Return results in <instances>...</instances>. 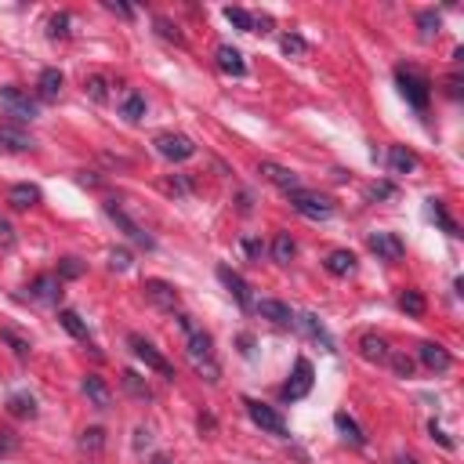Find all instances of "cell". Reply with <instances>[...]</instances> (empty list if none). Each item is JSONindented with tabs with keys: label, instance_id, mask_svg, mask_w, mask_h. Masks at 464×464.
Listing matches in <instances>:
<instances>
[{
	"label": "cell",
	"instance_id": "obj_1",
	"mask_svg": "<svg viewBox=\"0 0 464 464\" xmlns=\"http://www.w3.org/2000/svg\"><path fill=\"white\" fill-rule=\"evenodd\" d=\"M396 80H399V91H403V98L410 102L414 109H428V102H432V80L424 77L421 69H414V66H399L396 69Z\"/></svg>",
	"mask_w": 464,
	"mask_h": 464
},
{
	"label": "cell",
	"instance_id": "obj_2",
	"mask_svg": "<svg viewBox=\"0 0 464 464\" xmlns=\"http://www.w3.org/2000/svg\"><path fill=\"white\" fill-rule=\"evenodd\" d=\"M156 153L163 156V160H171V163H185V160H193L196 156V142L189 138V135H178V131H163V135H156Z\"/></svg>",
	"mask_w": 464,
	"mask_h": 464
},
{
	"label": "cell",
	"instance_id": "obj_3",
	"mask_svg": "<svg viewBox=\"0 0 464 464\" xmlns=\"http://www.w3.org/2000/svg\"><path fill=\"white\" fill-rule=\"evenodd\" d=\"M287 200H290V207L298 211L301 218H308V221H327V218L334 214V203H330L327 196H320V193L298 189V193H290Z\"/></svg>",
	"mask_w": 464,
	"mask_h": 464
},
{
	"label": "cell",
	"instance_id": "obj_4",
	"mask_svg": "<svg viewBox=\"0 0 464 464\" xmlns=\"http://www.w3.org/2000/svg\"><path fill=\"white\" fill-rule=\"evenodd\" d=\"M0 109H4L8 117H15V120H36V102L26 95L22 87H15V84H8V87H0Z\"/></svg>",
	"mask_w": 464,
	"mask_h": 464
},
{
	"label": "cell",
	"instance_id": "obj_5",
	"mask_svg": "<svg viewBox=\"0 0 464 464\" xmlns=\"http://www.w3.org/2000/svg\"><path fill=\"white\" fill-rule=\"evenodd\" d=\"M312 381H315V374H312V363H308L305 356H298L290 381L283 384V403H298V399H305V396L312 392Z\"/></svg>",
	"mask_w": 464,
	"mask_h": 464
},
{
	"label": "cell",
	"instance_id": "obj_6",
	"mask_svg": "<svg viewBox=\"0 0 464 464\" xmlns=\"http://www.w3.org/2000/svg\"><path fill=\"white\" fill-rule=\"evenodd\" d=\"M105 214L117 221L120 232H124L127 239H131V244H138V247H145V250H153V247H156V239H153L149 232H142L138 221H131V218L124 214V207H117V200H105Z\"/></svg>",
	"mask_w": 464,
	"mask_h": 464
},
{
	"label": "cell",
	"instance_id": "obj_7",
	"mask_svg": "<svg viewBox=\"0 0 464 464\" xmlns=\"http://www.w3.org/2000/svg\"><path fill=\"white\" fill-rule=\"evenodd\" d=\"M127 345H131L135 348V356L145 363V366H149V370H156V374H163L167 381H174V366L171 363H167L163 356H160V352L149 345V341H145L142 338V334H127Z\"/></svg>",
	"mask_w": 464,
	"mask_h": 464
},
{
	"label": "cell",
	"instance_id": "obj_8",
	"mask_svg": "<svg viewBox=\"0 0 464 464\" xmlns=\"http://www.w3.org/2000/svg\"><path fill=\"white\" fill-rule=\"evenodd\" d=\"M244 406H247V414H250V421L257 424L262 432H272V435H280V439H287V421L272 410V406H265V403H257V399H244Z\"/></svg>",
	"mask_w": 464,
	"mask_h": 464
},
{
	"label": "cell",
	"instance_id": "obj_9",
	"mask_svg": "<svg viewBox=\"0 0 464 464\" xmlns=\"http://www.w3.org/2000/svg\"><path fill=\"white\" fill-rule=\"evenodd\" d=\"M29 298L40 301V305H59V298H62V280H59V272L36 276V280L29 283Z\"/></svg>",
	"mask_w": 464,
	"mask_h": 464
},
{
	"label": "cell",
	"instance_id": "obj_10",
	"mask_svg": "<svg viewBox=\"0 0 464 464\" xmlns=\"http://www.w3.org/2000/svg\"><path fill=\"white\" fill-rule=\"evenodd\" d=\"M218 280L225 283V290L236 298V305L239 308H254V298H250V283L239 276L236 269H229V265H218Z\"/></svg>",
	"mask_w": 464,
	"mask_h": 464
},
{
	"label": "cell",
	"instance_id": "obj_11",
	"mask_svg": "<svg viewBox=\"0 0 464 464\" xmlns=\"http://www.w3.org/2000/svg\"><path fill=\"white\" fill-rule=\"evenodd\" d=\"M417 359H421L424 366H428V370H432V374H447V370L454 366V359H450V352H447V348H442L439 341H421V345H417Z\"/></svg>",
	"mask_w": 464,
	"mask_h": 464
},
{
	"label": "cell",
	"instance_id": "obj_12",
	"mask_svg": "<svg viewBox=\"0 0 464 464\" xmlns=\"http://www.w3.org/2000/svg\"><path fill=\"white\" fill-rule=\"evenodd\" d=\"M142 290H145V298H149L156 308H163V312H174L178 308V290H174V283H167V280H145Z\"/></svg>",
	"mask_w": 464,
	"mask_h": 464
},
{
	"label": "cell",
	"instance_id": "obj_13",
	"mask_svg": "<svg viewBox=\"0 0 464 464\" xmlns=\"http://www.w3.org/2000/svg\"><path fill=\"white\" fill-rule=\"evenodd\" d=\"M370 250H374L381 262H399V257L406 254L403 239L396 232H370Z\"/></svg>",
	"mask_w": 464,
	"mask_h": 464
},
{
	"label": "cell",
	"instance_id": "obj_14",
	"mask_svg": "<svg viewBox=\"0 0 464 464\" xmlns=\"http://www.w3.org/2000/svg\"><path fill=\"white\" fill-rule=\"evenodd\" d=\"M262 178H269V181L276 185V189H283L287 196L301 189V181H298V174H294V171H290V167H280V163H272V160H262Z\"/></svg>",
	"mask_w": 464,
	"mask_h": 464
},
{
	"label": "cell",
	"instance_id": "obj_15",
	"mask_svg": "<svg viewBox=\"0 0 464 464\" xmlns=\"http://www.w3.org/2000/svg\"><path fill=\"white\" fill-rule=\"evenodd\" d=\"M294 323H298L305 334H308V338L315 341V345H320L323 352H338V345H334V338H330V330L320 323V320H315V315L312 312H301V315H294Z\"/></svg>",
	"mask_w": 464,
	"mask_h": 464
},
{
	"label": "cell",
	"instance_id": "obj_16",
	"mask_svg": "<svg viewBox=\"0 0 464 464\" xmlns=\"http://www.w3.org/2000/svg\"><path fill=\"white\" fill-rule=\"evenodd\" d=\"M80 388H84V396L91 399V406H95V410H109V406H113V392H109V384H105L98 374H87V377L80 381Z\"/></svg>",
	"mask_w": 464,
	"mask_h": 464
},
{
	"label": "cell",
	"instance_id": "obj_17",
	"mask_svg": "<svg viewBox=\"0 0 464 464\" xmlns=\"http://www.w3.org/2000/svg\"><path fill=\"white\" fill-rule=\"evenodd\" d=\"M254 312L262 315V320L276 323V327H290V323H294V312H290L283 301H276V298H262V301H254Z\"/></svg>",
	"mask_w": 464,
	"mask_h": 464
},
{
	"label": "cell",
	"instance_id": "obj_18",
	"mask_svg": "<svg viewBox=\"0 0 464 464\" xmlns=\"http://www.w3.org/2000/svg\"><path fill=\"white\" fill-rule=\"evenodd\" d=\"M359 356L366 363H388L392 348H388V341L381 338V334H363V338H359Z\"/></svg>",
	"mask_w": 464,
	"mask_h": 464
},
{
	"label": "cell",
	"instance_id": "obj_19",
	"mask_svg": "<svg viewBox=\"0 0 464 464\" xmlns=\"http://www.w3.org/2000/svg\"><path fill=\"white\" fill-rule=\"evenodd\" d=\"M185 352H189V359L196 363V359H211L214 356V338L207 330H193V334H185Z\"/></svg>",
	"mask_w": 464,
	"mask_h": 464
},
{
	"label": "cell",
	"instance_id": "obj_20",
	"mask_svg": "<svg viewBox=\"0 0 464 464\" xmlns=\"http://www.w3.org/2000/svg\"><path fill=\"white\" fill-rule=\"evenodd\" d=\"M33 138L18 127H0V153H29L33 149Z\"/></svg>",
	"mask_w": 464,
	"mask_h": 464
},
{
	"label": "cell",
	"instance_id": "obj_21",
	"mask_svg": "<svg viewBox=\"0 0 464 464\" xmlns=\"http://www.w3.org/2000/svg\"><path fill=\"white\" fill-rule=\"evenodd\" d=\"M8 203H11L15 211H29V207H36V203H40V189H36V185H29V181L11 185V189H8Z\"/></svg>",
	"mask_w": 464,
	"mask_h": 464
},
{
	"label": "cell",
	"instance_id": "obj_22",
	"mask_svg": "<svg viewBox=\"0 0 464 464\" xmlns=\"http://www.w3.org/2000/svg\"><path fill=\"white\" fill-rule=\"evenodd\" d=\"M218 69L229 73V77H244V73H247V62H244V54H239L232 44H221V47H218Z\"/></svg>",
	"mask_w": 464,
	"mask_h": 464
},
{
	"label": "cell",
	"instance_id": "obj_23",
	"mask_svg": "<svg viewBox=\"0 0 464 464\" xmlns=\"http://www.w3.org/2000/svg\"><path fill=\"white\" fill-rule=\"evenodd\" d=\"M388 167H392V174H414L417 153H410L406 145H392V149H388Z\"/></svg>",
	"mask_w": 464,
	"mask_h": 464
},
{
	"label": "cell",
	"instance_id": "obj_24",
	"mask_svg": "<svg viewBox=\"0 0 464 464\" xmlns=\"http://www.w3.org/2000/svg\"><path fill=\"white\" fill-rule=\"evenodd\" d=\"M62 84H66L62 69H44L40 80H36V95H40L44 102H54V98H59V91H62Z\"/></svg>",
	"mask_w": 464,
	"mask_h": 464
},
{
	"label": "cell",
	"instance_id": "obj_25",
	"mask_svg": "<svg viewBox=\"0 0 464 464\" xmlns=\"http://www.w3.org/2000/svg\"><path fill=\"white\" fill-rule=\"evenodd\" d=\"M323 269L330 276H352V272H356V254H352V250H330Z\"/></svg>",
	"mask_w": 464,
	"mask_h": 464
},
{
	"label": "cell",
	"instance_id": "obj_26",
	"mask_svg": "<svg viewBox=\"0 0 464 464\" xmlns=\"http://www.w3.org/2000/svg\"><path fill=\"white\" fill-rule=\"evenodd\" d=\"M334 428H338L348 442H352V447H366V435H363V428H359V424L356 421H352L345 410L341 414H334Z\"/></svg>",
	"mask_w": 464,
	"mask_h": 464
},
{
	"label": "cell",
	"instance_id": "obj_27",
	"mask_svg": "<svg viewBox=\"0 0 464 464\" xmlns=\"http://www.w3.org/2000/svg\"><path fill=\"white\" fill-rule=\"evenodd\" d=\"M399 308H403L406 315H414V320H421V315L428 312V301H424V294H421V290L406 287V290L399 294Z\"/></svg>",
	"mask_w": 464,
	"mask_h": 464
},
{
	"label": "cell",
	"instance_id": "obj_28",
	"mask_svg": "<svg viewBox=\"0 0 464 464\" xmlns=\"http://www.w3.org/2000/svg\"><path fill=\"white\" fill-rule=\"evenodd\" d=\"M8 414H11V417H18V421L36 417V399H33V396H26V392H15V396L8 399Z\"/></svg>",
	"mask_w": 464,
	"mask_h": 464
},
{
	"label": "cell",
	"instance_id": "obj_29",
	"mask_svg": "<svg viewBox=\"0 0 464 464\" xmlns=\"http://www.w3.org/2000/svg\"><path fill=\"white\" fill-rule=\"evenodd\" d=\"M120 117H124L127 124H138V120L145 117V98L138 95V91H127V95H124V102H120Z\"/></svg>",
	"mask_w": 464,
	"mask_h": 464
},
{
	"label": "cell",
	"instance_id": "obj_30",
	"mask_svg": "<svg viewBox=\"0 0 464 464\" xmlns=\"http://www.w3.org/2000/svg\"><path fill=\"white\" fill-rule=\"evenodd\" d=\"M294 254H298V244H294V236H290V232H276V239H272V257H276V262L287 265Z\"/></svg>",
	"mask_w": 464,
	"mask_h": 464
},
{
	"label": "cell",
	"instance_id": "obj_31",
	"mask_svg": "<svg viewBox=\"0 0 464 464\" xmlns=\"http://www.w3.org/2000/svg\"><path fill=\"white\" fill-rule=\"evenodd\" d=\"M124 388L131 392L135 399H142V403H149L153 399V388H149V381L145 377H138L135 370H124Z\"/></svg>",
	"mask_w": 464,
	"mask_h": 464
},
{
	"label": "cell",
	"instance_id": "obj_32",
	"mask_svg": "<svg viewBox=\"0 0 464 464\" xmlns=\"http://www.w3.org/2000/svg\"><path fill=\"white\" fill-rule=\"evenodd\" d=\"M0 341H4L18 359H29V352H33L29 338H22V334H15V330H8V327H4V330H0Z\"/></svg>",
	"mask_w": 464,
	"mask_h": 464
},
{
	"label": "cell",
	"instance_id": "obj_33",
	"mask_svg": "<svg viewBox=\"0 0 464 464\" xmlns=\"http://www.w3.org/2000/svg\"><path fill=\"white\" fill-rule=\"evenodd\" d=\"M80 450L84 454H102L105 450V428H98V424L95 428H84L80 432Z\"/></svg>",
	"mask_w": 464,
	"mask_h": 464
},
{
	"label": "cell",
	"instance_id": "obj_34",
	"mask_svg": "<svg viewBox=\"0 0 464 464\" xmlns=\"http://www.w3.org/2000/svg\"><path fill=\"white\" fill-rule=\"evenodd\" d=\"M59 323H62V327L73 334V338L87 341V323H84V320H80V315L73 312V308H62V312H59Z\"/></svg>",
	"mask_w": 464,
	"mask_h": 464
},
{
	"label": "cell",
	"instance_id": "obj_35",
	"mask_svg": "<svg viewBox=\"0 0 464 464\" xmlns=\"http://www.w3.org/2000/svg\"><path fill=\"white\" fill-rule=\"evenodd\" d=\"M428 214H432V218H435V221H439V225H442V229H447L450 236H461V229H457V221H454V218L447 214V207H442V200H435V196L428 200Z\"/></svg>",
	"mask_w": 464,
	"mask_h": 464
},
{
	"label": "cell",
	"instance_id": "obj_36",
	"mask_svg": "<svg viewBox=\"0 0 464 464\" xmlns=\"http://www.w3.org/2000/svg\"><path fill=\"white\" fill-rule=\"evenodd\" d=\"M84 91L91 95V102H98V105H102V102L109 98V80L102 77V73H95V77H87V80H84Z\"/></svg>",
	"mask_w": 464,
	"mask_h": 464
},
{
	"label": "cell",
	"instance_id": "obj_37",
	"mask_svg": "<svg viewBox=\"0 0 464 464\" xmlns=\"http://www.w3.org/2000/svg\"><path fill=\"white\" fill-rule=\"evenodd\" d=\"M417 26H421V36H424V40H432V36L439 33V26H442V18H439V11H421L417 15Z\"/></svg>",
	"mask_w": 464,
	"mask_h": 464
},
{
	"label": "cell",
	"instance_id": "obj_38",
	"mask_svg": "<svg viewBox=\"0 0 464 464\" xmlns=\"http://www.w3.org/2000/svg\"><path fill=\"white\" fill-rule=\"evenodd\" d=\"M87 272V265L80 262V257H62L59 262V280L66 283V280H80V276Z\"/></svg>",
	"mask_w": 464,
	"mask_h": 464
},
{
	"label": "cell",
	"instance_id": "obj_39",
	"mask_svg": "<svg viewBox=\"0 0 464 464\" xmlns=\"http://www.w3.org/2000/svg\"><path fill=\"white\" fill-rule=\"evenodd\" d=\"M69 22H73V15H69V11L54 15L51 22H47V36H51V40H66V36H69Z\"/></svg>",
	"mask_w": 464,
	"mask_h": 464
},
{
	"label": "cell",
	"instance_id": "obj_40",
	"mask_svg": "<svg viewBox=\"0 0 464 464\" xmlns=\"http://www.w3.org/2000/svg\"><path fill=\"white\" fill-rule=\"evenodd\" d=\"M153 26H156V33L163 36V40H174V44H185V36H181V29H178V26H174V22H171V18H167V15H156V22H153Z\"/></svg>",
	"mask_w": 464,
	"mask_h": 464
},
{
	"label": "cell",
	"instance_id": "obj_41",
	"mask_svg": "<svg viewBox=\"0 0 464 464\" xmlns=\"http://www.w3.org/2000/svg\"><path fill=\"white\" fill-rule=\"evenodd\" d=\"M388 366L396 370V377H414V359L406 356V352H392V356H388Z\"/></svg>",
	"mask_w": 464,
	"mask_h": 464
},
{
	"label": "cell",
	"instance_id": "obj_42",
	"mask_svg": "<svg viewBox=\"0 0 464 464\" xmlns=\"http://www.w3.org/2000/svg\"><path fill=\"white\" fill-rule=\"evenodd\" d=\"M193 366H196V374L207 381V384H218V381H221V366L214 363V356H211V359H196Z\"/></svg>",
	"mask_w": 464,
	"mask_h": 464
},
{
	"label": "cell",
	"instance_id": "obj_43",
	"mask_svg": "<svg viewBox=\"0 0 464 464\" xmlns=\"http://www.w3.org/2000/svg\"><path fill=\"white\" fill-rule=\"evenodd\" d=\"M109 269H113V272H127V269H131V250L113 247V250H109Z\"/></svg>",
	"mask_w": 464,
	"mask_h": 464
},
{
	"label": "cell",
	"instance_id": "obj_44",
	"mask_svg": "<svg viewBox=\"0 0 464 464\" xmlns=\"http://www.w3.org/2000/svg\"><path fill=\"white\" fill-rule=\"evenodd\" d=\"M225 18H229L239 33H250V11H244V8H225Z\"/></svg>",
	"mask_w": 464,
	"mask_h": 464
},
{
	"label": "cell",
	"instance_id": "obj_45",
	"mask_svg": "<svg viewBox=\"0 0 464 464\" xmlns=\"http://www.w3.org/2000/svg\"><path fill=\"white\" fill-rule=\"evenodd\" d=\"M396 196V185L392 181H374L366 189V200H392Z\"/></svg>",
	"mask_w": 464,
	"mask_h": 464
},
{
	"label": "cell",
	"instance_id": "obj_46",
	"mask_svg": "<svg viewBox=\"0 0 464 464\" xmlns=\"http://www.w3.org/2000/svg\"><path fill=\"white\" fill-rule=\"evenodd\" d=\"M280 47H283V54H305V51H308V44L301 40L298 33H287L283 40H280Z\"/></svg>",
	"mask_w": 464,
	"mask_h": 464
},
{
	"label": "cell",
	"instance_id": "obj_47",
	"mask_svg": "<svg viewBox=\"0 0 464 464\" xmlns=\"http://www.w3.org/2000/svg\"><path fill=\"white\" fill-rule=\"evenodd\" d=\"M239 247H244L247 257H262L265 254V244H262V239H254V236H244V244H239Z\"/></svg>",
	"mask_w": 464,
	"mask_h": 464
},
{
	"label": "cell",
	"instance_id": "obj_48",
	"mask_svg": "<svg viewBox=\"0 0 464 464\" xmlns=\"http://www.w3.org/2000/svg\"><path fill=\"white\" fill-rule=\"evenodd\" d=\"M0 247H15V229H11V221L8 218H0Z\"/></svg>",
	"mask_w": 464,
	"mask_h": 464
},
{
	"label": "cell",
	"instance_id": "obj_49",
	"mask_svg": "<svg viewBox=\"0 0 464 464\" xmlns=\"http://www.w3.org/2000/svg\"><path fill=\"white\" fill-rule=\"evenodd\" d=\"M272 29V15H250V33H269Z\"/></svg>",
	"mask_w": 464,
	"mask_h": 464
},
{
	"label": "cell",
	"instance_id": "obj_50",
	"mask_svg": "<svg viewBox=\"0 0 464 464\" xmlns=\"http://www.w3.org/2000/svg\"><path fill=\"white\" fill-rule=\"evenodd\" d=\"M149 442H153V432L145 428V424H138V428H135V450L142 454L145 447H149Z\"/></svg>",
	"mask_w": 464,
	"mask_h": 464
},
{
	"label": "cell",
	"instance_id": "obj_51",
	"mask_svg": "<svg viewBox=\"0 0 464 464\" xmlns=\"http://www.w3.org/2000/svg\"><path fill=\"white\" fill-rule=\"evenodd\" d=\"M428 432H432V439H439V447H447V450H454V439H450L447 432H442V428H439V424H435V421H428Z\"/></svg>",
	"mask_w": 464,
	"mask_h": 464
},
{
	"label": "cell",
	"instance_id": "obj_52",
	"mask_svg": "<svg viewBox=\"0 0 464 464\" xmlns=\"http://www.w3.org/2000/svg\"><path fill=\"white\" fill-rule=\"evenodd\" d=\"M105 11H113V15H120V18H135V8L117 4V0H105Z\"/></svg>",
	"mask_w": 464,
	"mask_h": 464
},
{
	"label": "cell",
	"instance_id": "obj_53",
	"mask_svg": "<svg viewBox=\"0 0 464 464\" xmlns=\"http://www.w3.org/2000/svg\"><path fill=\"white\" fill-rule=\"evenodd\" d=\"M174 320H178V327H181L185 334H193V330H196V323H193V315H189V312H178Z\"/></svg>",
	"mask_w": 464,
	"mask_h": 464
},
{
	"label": "cell",
	"instance_id": "obj_54",
	"mask_svg": "<svg viewBox=\"0 0 464 464\" xmlns=\"http://www.w3.org/2000/svg\"><path fill=\"white\" fill-rule=\"evenodd\" d=\"M250 345H254V341H250L247 334H244V338H239V348H244V356H250Z\"/></svg>",
	"mask_w": 464,
	"mask_h": 464
},
{
	"label": "cell",
	"instance_id": "obj_55",
	"mask_svg": "<svg viewBox=\"0 0 464 464\" xmlns=\"http://www.w3.org/2000/svg\"><path fill=\"white\" fill-rule=\"evenodd\" d=\"M392 464H417V461H414V457H406V454H399V457H396Z\"/></svg>",
	"mask_w": 464,
	"mask_h": 464
},
{
	"label": "cell",
	"instance_id": "obj_56",
	"mask_svg": "<svg viewBox=\"0 0 464 464\" xmlns=\"http://www.w3.org/2000/svg\"><path fill=\"white\" fill-rule=\"evenodd\" d=\"M153 464H171V457H167V454H156V457H153Z\"/></svg>",
	"mask_w": 464,
	"mask_h": 464
},
{
	"label": "cell",
	"instance_id": "obj_57",
	"mask_svg": "<svg viewBox=\"0 0 464 464\" xmlns=\"http://www.w3.org/2000/svg\"><path fill=\"white\" fill-rule=\"evenodd\" d=\"M0 454H4V450H0Z\"/></svg>",
	"mask_w": 464,
	"mask_h": 464
}]
</instances>
